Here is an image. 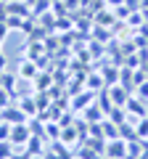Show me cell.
Here are the masks:
<instances>
[{"instance_id": "1", "label": "cell", "mask_w": 148, "mask_h": 159, "mask_svg": "<svg viewBox=\"0 0 148 159\" xmlns=\"http://www.w3.org/2000/svg\"><path fill=\"white\" fill-rule=\"evenodd\" d=\"M106 159H127V141L124 138H114L106 143Z\"/></svg>"}, {"instance_id": "2", "label": "cell", "mask_w": 148, "mask_h": 159, "mask_svg": "<svg viewBox=\"0 0 148 159\" xmlns=\"http://www.w3.org/2000/svg\"><path fill=\"white\" fill-rule=\"evenodd\" d=\"M32 135H34V133L29 130L24 122H21V125H13V127H11V143H13V146H19V143H21V146H27Z\"/></svg>"}, {"instance_id": "3", "label": "cell", "mask_w": 148, "mask_h": 159, "mask_svg": "<svg viewBox=\"0 0 148 159\" xmlns=\"http://www.w3.org/2000/svg\"><path fill=\"white\" fill-rule=\"evenodd\" d=\"M37 74H40L37 61H32V58H24V61L19 64V80H34Z\"/></svg>"}, {"instance_id": "4", "label": "cell", "mask_w": 148, "mask_h": 159, "mask_svg": "<svg viewBox=\"0 0 148 159\" xmlns=\"http://www.w3.org/2000/svg\"><path fill=\"white\" fill-rule=\"evenodd\" d=\"M108 96H111V103L114 106H124L127 98H130V90H124L122 85H111L108 88Z\"/></svg>"}, {"instance_id": "5", "label": "cell", "mask_w": 148, "mask_h": 159, "mask_svg": "<svg viewBox=\"0 0 148 159\" xmlns=\"http://www.w3.org/2000/svg\"><path fill=\"white\" fill-rule=\"evenodd\" d=\"M0 119H6V122H11V125H21V122H27V114L19 111V109H13V106H8V109H3Z\"/></svg>"}, {"instance_id": "6", "label": "cell", "mask_w": 148, "mask_h": 159, "mask_svg": "<svg viewBox=\"0 0 148 159\" xmlns=\"http://www.w3.org/2000/svg\"><path fill=\"white\" fill-rule=\"evenodd\" d=\"M16 80H19V74H11L6 69V72H0V88H6V90L13 96V93H16Z\"/></svg>"}, {"instance_id": "7", "label": "cell", "mask_w": 148, "mask_h": 159, "mask_svg": "<svg viewBox=\"0 0 148 159\" xmlns=\"http://www.w3.org/2000/svg\"><path fill=\"white\" fill-rule=\"evenodd\" d=\"M124 109H130L135 117H146V106H143V98H137V96H130V98H127Z\"/></svg>"}, {"instance_id": "8", "label": "cell", "mask_w": 148, "mask_h": 159, "mask_svg": "<svg viewBox=\"0 0 148 159\" xmlns=\"http://www.w3.org/2000/svg\"><path fill=\"white\" fill-rule=\"evenodd\" d=\"M103 85H106V82H103V74L98 72V74H90V77H87V82H85V90H103Z\"/></svg>"}, {"instance_id": "9", "label": "cell", "mask_w": 148, "mask_h": 159, "mask_svg": "<svg viewBox=\"0 0 148 159\" xmlns=\"http://www.w3.org/2000/svg\"><path fill=\"white\" fill-rule=\"evenodd\" d=\"M93 101V90H87V93H80V96L72 101V111H80L82 106H87V103Z\"/></svg>"}, {"instance_id": "10", "label": "cell", "mask_w": 148, "mask_h": 159, "mask_svg": "<svg viewBox=\"0 0 148 159\" xmlns=\"http://www.w3.org/2000/svg\"><path fill=\"white\" fill-rule=\"evenodd\" d=\"M101 74H103V82H106V85H116V80H119V69H116V66L101 69Z\"/></svg>"}, {"instance_id": "11", "label": "cell", "mask_w": 148, "mask_h": 159, "mask_svg": "<svg viewBox=\"0 0 148 159\" xmlns=\"http://www.w3.org/2000/svg\"><path fill=\"white\" fill-rule=\"evenodd\" d=\"M103 119H106V114H103L98 106H90L87 114H85V122H93V125H98V122H103Z\"/></svg>"}, {"instance_id": "12", "label": "cell", "mask_w": 148, "mask_h": 159, "mask_svg": "<svg viewBox=\"0 0 148 159\" xmlns=\"http://www.w3.org/2000/svg\"><path fill=\"white\" fill-rule=\"evenodd\" d=\"M135 135L140 138V141H143V138L148 135V119H146V117H140V122L135 125Z\"/></svg>"}, {"instance_id": "13", "label": "cell", "mask_w": 148, "mask_h": 159, "mask_svg": "<svg viewBox=\"0 0 148 159\" xmlns=\"http://www.w3.org/2000/svg\"><path fill=\"white\" fill-rule=\"evenodd\" d=\"M13 143L11 141H0V159H11L13 157Z\"/></svg>"}, {"instance_id": "14", "label": "cell", "mask_w": 148, "mask_h": 159, "mask_svg": "<svg viewBox=\"0 0 148 159\" xmlns=\"http://www.w3.org/2000/svg\"><path fill=\"white\" fill-rule=\"evenodd\" d=\"M11 122H6V119H0V141H11Z\"/></svg>"}, {"instance_id": "15", "label": "cell", "mask_w": 148, "mask_h": 159, "mask_svg": "<svg viewBox=\"0 0 148 159\" xmlns=\"http://www.w3.org/2000/svg\"><path fill=\"white\" fill-rule=\"evenodd\" d=\"M21 109H24V114H27V117L37 114V109H34V101H32V98H24V101H21Z\"/></svg>"}, {"instance_id": "16", "label": "cell", "mask_w": 148, "mask_h": 159, "mask_svg": "<svg viewBox=\"0 0 148 159\" xmlns=\"http://www.w3.org/2000/svg\"><path fill=\"white\" fill-rule=\"evenodd\" d=\"M8 106H11V93H8L6 88H0V111L8 109Z\"/></svg>"}, {"instance_id": "17", "label": "cell", "mask_w": 148, "mask_h": 159, "mask_svg": "<svg viewBox=\"0 0 148 159\" xmlns=\"http://www.w3.org/2000/svg\"><path fill=\"white\" fill-rule=\"evenodd\" d=\"M61 141L74 143V141H77V130H74V127H66V130H63V135H61Z\"/></svg>"}, {"instance_id": "18", "label": "cell", "mask_w": 148, "mask_h": 159, "mask_svg": "<svg viewBox=\"0 0 148 159\" xmlns=\"http://www.w3.org/2000/svg\"><path fill=\"white\" fill-rule=\"evenodd\" d=\"M137 98H148V82H140V88H137Z\"/></svg>"}, {"instance_id": "19", "label": "cell", "mask_w": 148, "mask_h": 159, "mask_svg": "<svg viewBox=\"0 0 148 159\" xmlns=\"http://www.w3.org/2000/svg\"><path fill=\"white\" fill-rule=\"evenodd\" d=\"M8 69V58H6V53L0 51V72H6Z\"/></svg>"}, {"instance_id": "20", "label": "cell", "mask_w": 148, "mask_h": 159, "mask_svg": "<svg viewBox=\"0 0 148 159\" xmlns=\"http://www.w3.org/2000/svg\"><path fill=\"white\" fill-rule=\"evenodd\" d=\"M48 133H50V138H58V125H48Z\"/></svg>"}, {"instance_id": "21", "label": "cell", "mask_w": 148, "mask_h": 159, "mask_svg": "<svg viewBox=\"0 0 148 159\" xmlns=\"http://www.w3.org/2000/svg\"><path fill=\"white\" fill-rule=\"evenodd\" d=\"M140 19H143V13H132V16H130V24H140Z\"/></svg>"}, {"instance_id": "22", "label": "cell", "mask_w": 148, "mask_h": 159, "mask_svg": "<svg viewBox=\"0 0 148 159\" xmlns=\"http://www.w3.org/2000/svg\"><path fill=\"white\" fill-rule=\"evenodd\" d=\"M143 8H146V11H148V0H143Z\"/></svg>"}, {"instance_id": "23", "label": "cell", "mask_w": 148, "mask_h": 159, "mask_svg": "<svg viewBox=\"0 0 148 159\" xmlns=\"http://www.w3.org/2000/svg\"><path fill=\"white\" fill-rule=\"evenodd\" d=\"M27 3H29V6H34V3H37V0H27Z\"/></svg>"}, {"instance_id": "24", "label": "cell", "mask_w": 148, "mask_h": 159, "mask_svg": "<svg viewBox=\"0 0 148 159\" xmlns=\"http://www.w3.org/2000/svg\"><path fill=\"white\" fill-rule=\"evenodd\" d=\"M3 3H8V0H3Z\"/></svg>"}]
</instances>
